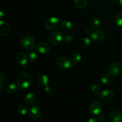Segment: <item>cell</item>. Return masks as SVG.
<instances>
[{
  "label": "cell",
  "instance_id": "17",
  "mask_svg": "<svg viewBox=\"0 0 122 122\" xmlns=\"http://www.w3.org/2000/svg\"><path fill=\"white\" fill-rule=\"evenodd\" d=\"M60 26L65 31H70L73 29V24L69 20H63L61 22Z\"/></svg>",
  "mask_w": 122,
  "mask_h": 122
},
{
  "label": "cell",
  "instance_id": "4",
  "mask_svg": "<svg viewBox=\"0 0 122 122\" xmlns=\"http://www.w3.org/2000/svg\"><path fill=\"white\" fill-rule=\"evenodd\" d=\"M42 113V109L39 106L33 105L30 107L27 113L30 119L33 120H37L40 119Z\"/></svg>",
  "mask_w": 122,
  "mask_h": 122
},
{
  "label": "cell",
  "instance_id": "26",
  "mask_svg": "<svg viewBox=\"0 0 122 122\" xmlns=\"http://www.w3.org/2000/svg\"><path fill=\"white\" fill-rule=\"evenodd\" d=\"M116 23L119 26L122 27V11L119 12L117 14L115 19Z\"/></svg>",
  "mask_w": 122,
  "mask_h": 122
},
{
  "label": "cell",
  "instance_id": "31",
  "mask_svg": "<svg viewBox=\"0 0 122 122\" xmlns=\"http://www.w3.org/2000/svg\"><path fill=\"white\" fill-rule=\"evenodd\" d=\"M98 121V119L95 117H91L88 120V122H97Z\"/></svg>",
  "mask_w": 122,
  "mask_h": 122
},
{
  "label": "cell",
  "instance_id": "14",
  "mask_svg": "<svg viewBox=\"0 0 122 122\" xmlns=\"http://www.w3.org/2000/svg\"><path fill=\"white\" fill-rule=\"evenodd\" d=\"M110 122H122V114L118 111L112 112L109 116Z\"/></svg>",
  "mask_w": 122,
  "mask_h": 122
},
{
  "label": "cell",
  "instance_id": "15",
  "mask_svg": "<svg viewBox=\"0 0 122 122\" xmlns=\"http://www.w3.org/2000/svg\"><path fill=\"white\" fill-rule=\"evenodd\" d=\"M37 81H38V84L41 86L44 87V88L48 85L49 84V78L45 74H39L38 76Z\"/></svg>",
  "mask_w": 122,
  "mask_h": 122
},
{
  "label": "cell",
  "instance_id": "27",
  "mask_svg": "<svg viewBox=\"0 0 122 122\" xmlns=\"http://www.w3.org/2000/svg\"><path fill=\"white\" fill-rule=\"evenodd\" d=\"M91 91L94 94H99V93H100V92H101V88H100L99 85L95 83V84H93L92 85Z\"/></svg>",
  "mask_w": 122,
  "mask_h": 122
},
{
  "label": "cell",
  "instance_id": "20",
  "mask_svg": "<svg viewBox=\"0 0 122 122\" xmlns=\"http://www.w3.org/2000/svg\"><path fill=\"white\" fill-rule=\"evenodd\" d=\"M18 86L17 85H15L14 83H11L10 84L8 85V86L6 88V91H7V92L10 94H13L14 93L16 92V91H17L18 89Z\"/></svg>",
  "mask_w": 122,
  "mask_h": 122
},
{
  "label": "cell",
  "instance_id": "19",
  "mask_svg": "<svg viewBox=\"0 0 122 122\" xmlns=\"http://www.w3.org/2000/svg\"><path fill=\"white\" fill-rule=\"evenodd\" d=\"M90 25L94 29H98L101 26V22L97 18L93 17L90 20Z\"/></svg>",
  "mask_w": 122,
  "mask_h": 122
},
{
  "label": "cell",
  "instance_id": "28",
  "mask_svg": "<svg viewBox=\"0 0 122 122\" xmlns=\"http://www.w3.org/2000/svg\"><path fill=\"white\" fill-rule=\"evenodd\" d=\"M74 41H75L74 37L71 35H67L64 37V41L68 44H72L74 42Z\"/></svg>",
  "mask_w": 122,
  "mask_h": 122
},
{
  "label": "cell",
  "instance_id": "29",
  "mask_svg": "<svg viewBox=\"0 0 122 122\" xmlns=\"http://www.w3.org/2000/svg\"><path fill=\"white\" fill-rule=\"evenodd\" d=\"M44 91H45V94H46L47 95H51L53 92V89L50 86H46V87H45V89H44Z\"/></svg>",
  "mask_w": 122,
  "mask_h": 122
},
{
  "label": "cell",
  "instance_id": "8",
  "mask_svg": "<svg viewBox=\"0 0 122 122\" xmlns=\"http://www.w3.org/2000/svg\"><path fill=\"white\" fill-rule=\"evenodd\" d=\"M122 67L118 63H113L110 65L108 69V73L112 77H116L120 75L122 72Z\"/></svg>",
  "mask_w": 122,
  "mask_h": 122
},
{
  "label": "cell",
  "instance_id": "25",
  "mask_svg": "<svg viewBox=\"0 0 122 122\" xmlns=\"http://www.w3.org/2000/svg\"><path fill=\"white\" fill-rule=\"evenodd\" d=\"M101 81L102 84H104V85H108L111 83V78L108 75H104L101 77Z\"/></svg>",
  "mask_w": 122,
  "mask_h": 122
},
{
  "label": "cell",
  "instance_id": "30",
  "mask_svg": "<svg viewBox=\"0 0 122 122\" xmlns=\"http://www.w3.org/2000/svg\"><path fill=\"white\" fill-rule=\"evenodd\" d=\"M98 120H100L101 122H104L106 120V115L104 114H102V113H100L98 115Z\"/></svg>",
  "mask_w": 122,
  "mask_h": 122
},
{
  "label": "cell",
  "instance_id": "16",
  "mask_svg": "<svg viewBox=\"0 0 122 122\" xmlns=\"http://www.w3.org/2000/svg\"><path fill=\"white\" fill-rule=\"evenodd\" d=\"M24 101L29 105H32L36 102L35 95L32 92H29L24 96Z\"/></svg>",
  "mask_w": 122,
  "mask_h": 122
},
{
  "label": "cell",
  "instance_id": "18",
  "mask_svg": "<svg viewBox=\"0 0 122 122\" xmlns=\"http://www.w3.org/2000/svg\"><path fill=\"white\" fill-rule=\"evenodd\" d=\"M74 2L76 7L81 10L85 9L88 4L87 0H75Z\"/></svg>",
  "mask_w": 122,
  "mask_h": 122
},
{
  "label": "cell",
  "instance_id": "32",
  "mask_svg": "<svg viewBox=\"0 0 122 122\" xmlns=\"http://www.w3.org/2000/svg\"><path fill=\"white\" fill-rule=\"evenodd\" d=\"M4 90V84L3 81L0 80V92H2V91Z\"/></svg>",
  "mask_w": 122,
  "mask_h": 122
},
{
  "label": "cell",
  "instance_id": "6",
  "mask_svg": "<svg viewBox=\"0 0 122 122\" xmlns=\"http://www.w3.org/2000/svg\"><path fill=\"white\" fill-rule=\"evenodd\" d=\"M57 67L62 70H68L71 67V62L65 57H60L56 61Z\"/></svg>",
  "mask_w": 122,
  "mask_h": 122
},
{
  "label": "cell",
  "instance_id": "13",
  "mask_svg": "<svg viewBox=\"0 0 122 122\" xmlns=\"http://www.w3.org/2000/svg\"><path fill=\"white\" fill-rule=\"evenodd\" d=\"M36 50L40 54H44L49 52L50 48L47 43L45 42H41L37 45Z\"/></svg>",
  "mask_w": 122,
  "mask_h": 122
},
{
  "label": "cell",
  "instance_id": "11",
  "mask_svg": "<svg viewBox=\"0 0 122 122\" xmlns=\"http://www.w3.org/2000/svg\"><path fill=\"white\" fill-rule=\"evenodd\" d=\"M15 61L19 64H20L22 66L25 67L27 65L28 61V57L25 54L24 52H19L15 55Z\"/></svg>",
  "mask_w": 122,
  "mask_h": 122
},
{
  "label": "cell",
  "instance_id": "23",
  "mask_svg": "<svg viewBox=\"0 0 122 122\" xmlns=\"http://www.w3.org/2000/svg\"><path fill=\"white\" fill-rule=\"evenodd\" d=\"M91 39H90L88 36H84L82 39H81V46H82V48H88L91 44Z\"/></svg>",
  "mask_w": 122,
  "mask_h": 122
},
{
  "label": "cell",
  "instance_id": "21",
  "mask_svg": "<svg viewBox=\"0 0 122 122\" xmlns=\"http://www.w3.org/2000/svg\"><path fill=\"white\" fill-rule=\"evenodd\" d=\"M29 109L27 108V107L23 103H21L18 106L17 111L21 115H25L28 113Z\"/></svg>",
  "mask_w": 122,
  "mask_h": 122
},
{
  "label": "cell",
  "instance_id": "1",
  "mask_svg": "<svg viewBox=\"0 0 122 122\" xmlns=\"http://www.w3.org/2000/svg\"><path fill=\"white\" fill-rule=\"evenodd\" d=\"M32 76L30 74L26 71H23L19 74L17 78V85L19 89L23 90L29 88L32 84Z\"/></svg>",
  "mask_w": 122,
  "mask_h": 122
},
{
  "label": "cell",
  "instance_id": "7",
  "mask_svg": "<svg viewBox=\"0 0 122 122\" xmlns=\"http://www.w3.org/2000/svg\"><path fill=\"white\" fill-rule=\"evenodd\" d=\"M102 106L98 101H93L89 105V112L92 115L98 116L102 111Z\"/></svg>",
  "mask_w": 122,
  "mask_h": 122
},
{
  "label": "cell",
  "instance_id": "10",
  "mask_svg": "<svg viewBox=\"0 0 122 122\" xmlns=\"http://www.w3.org/2000/svg\"><path fill=\"white\" fill-rule=\"evenodd\" d=\"M105 38V33L102 30H96L92 32L91 39L92 41L95 43H100L103 41Z\"/></svg>",
  "mask_w": 122,
  "mask_h": 122
},
{
  "label": "cell",
  "instance_id": "3",
  "mask_svg": "<svg viewBox=\"0 0 122 122\" xmlns=\"http://www.w3.org/2000/svg\"><path fill=\"white\" fill-rule=\"evenodd\" d=\"M20 45L26 50H32L36 45L35 39L32 36H26L21 39Z\"/></svg>",
  "mask_w": 122,
  "mask_h": 122
},
{
  "label": "cell",
  "instance_id": "24",
  "mask_svg": "<svg viewBox=\"0 0 122 122\" xmlns=\"http://www.w3.org/2000/svg\"><path fill=\"white\" fill-rule=\"evenodd\" d=\"M28 59L30 61L35 62L38 60V55L37 52L35 51H31L28 54Z\"/></svg>",
  "mask_w": 122,
  "mask_h": 122
},
{
  "label": "cell",
  "instance_id": "22",
  "mask_svg": "<svg viewBox=\"0 0 122 122\" xmlns=\"http://www.w3.org/2000/svg\"><path fill=\"white\" fill-rule=\"evenodd\" d=\"M82 60V56L78 52H75L71 56V63L73 64H77Z\"/></svg>",
  "mask_w": 122,
  "mask_h": 122
},
{
  "label": "cell",
  "instance_id": "34",
  "mask_svg": "<svg viewBox=\"0 0 122 122\" xmlns=\"http://www.w3.org/2000/svg\"><path fill=\"white\" fill-rule=\"evenodd\" d=\"M0 14H1V19H2V18H3V17H4L3 11H1L0 12Z\"/></svg>",
  "mask_w": 122,
  "mask_h": 122
},
{
  "label": "cell",
  "instance_id": "36",
  "mask_svg": "<svg viewBox=\"0 0 122 122\" xmlns=\"http://www.w3.org/2000/svg\"><path fill=\"white\" fill-rule=\"evenodd\" d=\"M109 1H110V2H114V1H116L117 0H108Z\"/></svg>",
  "mask_w": 122,
  "mask_h": 122
},
{
  "label": "cell",
  "instance_id": "35",
  "mask_svg": "<svg viewBox=\"0 0 122 122\" xmlns=\"http://www.w3.org/2000/svg\"><path fill=\"white\" fill-rule=\"evenodd\" d=\"M119 4H120V7L122 8V0H120V1H119Z\"/></svg>",
  "mask_w": 122,
  "mask_h": 122
},
{
  "label": "cell",
  "instance_id": "12",
  "mask_svg": "<svg viewBox=\"0 0 122 122\" xmlns=\"http://www.w3.org/2000/svg\"><path fill=\"white\" fill-rule=\"evenodd\" d=\"M10 32V26L9 24L2 19L0 21V35L2 36H7Z\"/></svg>",
  "mask_w": 122,
  "mask_h": 122
},
{
  "label": "cell",
  "instance_id": "2",
  "mask_svg": "<svg viewBox=\"0 0 122 122\" xmlns=\"http://www.w3.org/2000/svg\"><path fill=\"white\" fill-rule=\"evenodd\" d=\"M61 22L58 18L51 17L48 19L45 22V27L47 30L53 31L57 29L60 26Z\"/></svg>",
  "mask_w": 122,
  "mask_h": 122
},
{
  "label": "cell",
  "instance_id": "5",
  "mask_svg": "<svg viewBox=\"0 0 122 122\" xmlns=\"http://www.w3.org/2000/svg\"><path fill=\"white\" fill-rule=\"evenodd\" d=\"M63 33L60 31H54L51 33L49 37V42L54 46L58 45L61 42L63 39Z\"/></svg>",
  "mask_w": 122,
  "mask_h": 122
},
{
  "label": "cell",
  "instance_id": "9",
  "mask_svg": "<svg viewBox=\"0 0 122 122\" xmlns=\"http://www.w3.org/2000/svg\"><path fill=\"white\" fill-rule=\"evenodd\" d=\"M100 97L104 102H110L114 98V93L110 89H105L100 92Z\"/></svg>",
  "mask_w": 122,
  "mask_h": 122
},
{
  "label": "cell",
  "instance_id": "33",
  "mask_svg": "<svg viewBox=\"0 0 122 122\" xmlns=\"http://www.w3.org/2000/svg\"><path fill=\"white\" fill-rule=\"evenodd\" d=\"M85 32H86V33L87 34H88V35L91 34V33H92V31H91V29H89V28H87V29H86Z\"/></svg>",
  "mask_w": 122,
  "mask_h": 122
}]
</instances>
